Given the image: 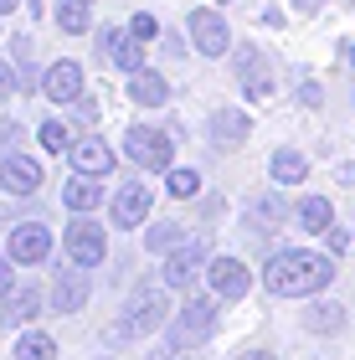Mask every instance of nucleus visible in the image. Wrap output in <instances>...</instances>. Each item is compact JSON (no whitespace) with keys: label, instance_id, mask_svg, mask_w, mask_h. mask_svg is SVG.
<instances>
[{"label":"nucleus","instance_id":"nucleus-1","mask_svg":"<svg viewBox=\"0 0 355 360\" xmlns=\"http://www.w3.org/2000/svg\"><path fill=\"white\" fill-rule=\"evenodd\" d=\"M335 278V263L325 252H309V248H283L268 257L263 268V288L273 293V299H309V293L330 288Z\"/></svg>","mask_w":355,"mask_h":360},{"label":"nucleus","instance_id":"nucleus-2","mask_svg":"<svg viewBox=\"0 0 355 360\" xmlns=\"http://www.w3.org/2000/svg\"><path fill=\"white\" fill-rule=\"evenodd\" d=\"M165 293L160 288H139L134 299H129V309H124V319L108 330V345H119V340H144V335H155L160 324H165Z\"/></svg>","mask_w":355,"mask_h":360},{"label":"nucleus","instance_id":"nucleus-3","mask_svg":"<svg viewBox=\"0 0 355 360\" xmlns=\"http://www.w3.org/2000/svg\"><path fill=\"white\" fill-rule=\"evenodd\" d=\"M217 335V299H186V309L170 324V350L201 345V340Z\"/></svg>","mask_w":355,"mask_h":360},{"label":"nucleus","instance_id":"nucleus-4","mask_svg":"<svg viewBox=\"0 0 355 360\" xmlns=\"http://www.w3.org/2000/svg\"><path fill=\"white\" fill-rule=\"evenodd\" d=\"M124 155L134 160V165H144V170H170V165H175L170 134H165V129H144V124H134V129L124 134Z\"/></svg>","mask_w":355,"mask_h":360},{"label":"nucleus","instance_id":"nucleus-5","mask_svg":"<svg viewBox=\"0 0 355 360\" xmlns=\"http://www.w3.org/2000/svg\"><path fill=\"white\" fill-rule=\"evenodd\" d=\"M232 57H237L232 72H237V83L247 88V98H252V103H268V98H273V68L263 62V52H257V46H237Z\"/></svg>","mask_w":355,"mask_h":360},{"label":"nucleus","instance_id":"nucleus-6","mask_svg":"<svg viewBox=\"0 0 355 360\" xmlns=\"http://www.w3.org/2000/svg\"><path fill=\"white\" fill-rule=\"evenodd\" d=\"M186 26H191V41H196V52L201 57H227V46H232V31H227V21H221L217 11H191L186 15Z\"/></svg>","mask_w":355,"mask_h":360},{"label":"nucleus","instance_id":"nucleus-7","mask_svg":"<svg viewBox=\"0 0 355 360\" xmlns=\"http://www.w3.org/2000/svg\"><path fill=\"white\" fill-rule=\"evenodd\" d=\"M62 248H67L72 263L98 268L103 257H108V237H103V226H98V221H72V226H67V237H62Z\"/></svg>","mask_w":355,"mask_h":360},{"label":"nucleus","instance_id":"nucleus-8","mask_svg":"<svg viewBox=\"0 0 355 360\" xmlns=\"http://www.w3.org/2000/svg\"><path fill=\"white\" fill-rule=\"evenodd\" d=\"M98 57L114 62V68H124V72H139L144 68V41L134 37V31H114V26H108L98 37Z\"/></svg>","mask_w":355,"mask_h":360},{"label":"nucleus","instance_id":"nucleus-9","mask_svg":"<svg viewBox=\"0 0 355 360\" xmlns=\"http://www.w3.org/2000/svg\"><path fill=\"white\" fill-rule=\"evenodd\" d=\"M206 278H212V293H217V299H242V293H247L252 288V278H247V268H242L237 263V257H227V252H221V257H212V263H206Z\"/></svg>","mask_w":355,"mask_h":360},{"label":"nucleus","instance_id":"nucleus-10","mask_svg":"<svg viewBox=\"0 0 355 360\" xmlns=\"http://www.w3.org/2000/svg\"><path fill=\"white\" fill-rule=\"evenodd\" d=\"M11 263H21V268H31V263H41L46 252H52V232H46L41 221H26V226H15L11 232Z\"/></svg>","mask_w":355,"mask_h":360},{"label":"nucleus","instance_id":"nucleus-11","mask_svg":"<svg viewBox=\"0 0 355 360\" xmlns=\"http://www.w3.org/2000/svg\"><path fill=\"white\" fill-rule=\"evenodd\" d=\"M41 93L52 98V103H77V98H83V68H77V62H52V68H46V77H41Z\"/></svg>","mask_w":355,"mask_h":360},{"label":"nucleus","instance_id":"nucleus-12","mask_svg":"<svg viewBox=\"0 0 355 360\" xmlns=\"http://www.w3.org/2000/svg\"><path fill=\"white\" fill-rule=\"evenodd\" d=\"M201 268H206V248H201V242H181V248L165 257V283L170 288H191Z\"/></svg>","mask_w":355,"mask_h":360},{"label":"nucleus","instance_id":"nucleus-13","mask_svg":"<svg viewBox=\"0 0 355 360\" xmlns=\"http://www.w3.org/2000/svg\"><path fill=\"white\" fill-rule=\"evenodd\" d=\"M52 304H57V314H77V309L88 304V273H83V263H77V268H57Z\"/></svg>","mask_w":355,"mask_h":360},{"label":"nucleus","instance_id":"nucleus-14","mask_svg":"<svg viewBox=\"0 0 355 360\" xmlns=\"http://www.w3.org/2000/svg\"><path fill=\"white\" fill-rule=\"evenodd\" d=\"M72 170H83V175H108L114 170V150L98 139V134H83V139H72Z\"/></svg>","mask_w":355,"mask_h":360},{"label":"nucleus","instance_id":"nucleus-15","mask_svg":"<svg viewBox=\"0 0 355 360\" xmlns=\"http://www.w3.org/2000/svg\"><path fill=\"white\" fill-rule=\"evenodd\" d=\"M0 186H6L11 195H31L41 186V165L26 160V155H6V160H0Z\"/></svg>","mask_w":355,"mask_h":360},{"label":"nucleus","instance_id":"nucleus-16","mask_svg":"<svg viewBox=\"0 0 355 360\" xmlns=\"http://www.w3.org/2000/svg\"><path fill=\"white\" fill-rule=\"evenodd\" d=\"M150 206H155V191L150 186H124L114 195V226H139L144 217H150Z\"/></svg>","mask_w":355,"mask_h":360},{"label":"nucleus","instance_id":"nucleus-17","mask_svg":"<svg viewBox=\"0 0 355 360\" xmlns=\"http://www.w3.org/2000/svg\"><path fill=\"white\" fill-rule=\"evenodd\" d=\"M37 314H41V293H37V288H11L6 304H0V324H11V330L31 324Z\"/></svg>","mask_w":355,"mask_h":360},{"label":"nucleus","instance_id":"nucleus-18","mask_svg":"<svg viewBox=\"0 0 355 360\" xmlns=\"http://www.w3.org/2000/svg\"><path fill=\"white\" fill-rule=\"evenodd\" d=\"M247 134H252V124H247V113H242V108H217V113H212V139L221 144V150L242 144Z\"/></svg>","mask_w":355,"mask_h":360},{"label":"nucleus","instance_id":"nucleus-19","mask_svg":"<svg viewBox=\"0 0 355 360\" xmlns=\"http://www.w3.org/2000/svg\"><path fill=\"white\" fill-rule=\"evenodd\" d=\"M129 98L134 103H144V108H160L170 98V83L160 72H150V68H139V72H129Z\"/></svg>","mask_w":355,"mask_h":360},{"label":"nucleus","instance_id":"nucleus-20","mask_svg":"<svg viewBox=\"0 0 355 360\" xmlns=\"http://www.w3.org/2000/svg\"><path fill=\"white\" fill-rule=\"evenodd\" d=\"M62 201H67L72 211H93V206L103 201V186H98V175H83V170H77V175L67 180V186H62Z\"/></svg>","mask_w":355,"mask_h":360},{"label":"nucleus","instance_id":"nucleus-21","mask_svg":"<svg viewBox=\"0 0 355 360\" xmlns=\"http://www.w3.org/2000/svg\"><path fill=\"white\" fill-rule=\"evenodd\" d=\"M294 221L304 226V232H330V221H335V211H330V201H325V195H304V201L294 206Z\"/></svg>","mask_w":355,"mask_h":360},{"label":"nucleus","instance_id":"nucleus-22","mask_svg":"<svg viewBox=\"0 0 355 360\" xmlns=\"http://www.w3.org/2000/svg\"><path fill=\"white\" fill-rule=\"evenodd\" d=\"M273 180H278V186L309 180V155H304V150H278V155H273Z\"/></svg>","mask_w":355,"mask_h":360},{"label":"nucleus","instance_id":"nucleus-23","mask_svg":"<svg viewBox=\"0 0 355 360\" xmlns=\"http://www.w3.org/2000/svg\"><path fill=\"white\" fill-rule=\"evenodd\" d=\"M57 26L67 31V37H88V21H93V11H88V0H57Z\"/></svg>","mask_w":355,"mask_h":360},{"label":"nucleus","instance_id":"nucleus-24","mask_svg":"<svg viewBox=\"0 0 355 360\" xmlns=\"http://www.w3.org/2000/svg\"><path fill=\"white\" fill-rule=\"evenodd\" d=\"M304 324H309V330H319V335L340 330V324H345V304H330V299H319V304H309Z\"/></svg>","mask_w":355,"mask_h":360},{"label":"nucleus","instance_id":"nucleus-25","mask_svg":"<svg viewBox=\"0 0 355 360\" xmlns=\"http://www.w3.org/2000/svg\"><path fill=\"white\" fill-rule=\"evenodd\" d=\"M186 242V226H175V221H155L150 232H144V248L150 252H175Z\"/></svg>","mask_w":355,"mask_h":360},{"label":"nucleus","instance_id":"nucleus-26","mask_svg":"<svg viewBox=\"0 0 355 360\" xmlns=\"http://www.w3.org/2000/svg\"><path fill=\"white\" fill-rule=\"evenodd\" d=\"M52 355H57L52 335H37V330H31V335L15 340V360H52Z\"/></svg>","mask_w":355,"mask_h":360},{"label":"nucleus","instance_id":"nucleus-27","mask_svg":"<svg viewBox=\"0 0 355 360\" xmlns=\"http://www.w3.org/2000/svg\"><path fill=\"white\" fill-rule=\"evenodd\" d=\"M41 150H46V155L72 150V134H67V124H62V119H46V124H41Z\"/></svg>","mask_w":355,"mask_h":360},{"label":"nucleus","instance_id":"nucleus-28","mask_svg":"<svg viewBox=\"0 0 355 360\" xmlns=\"http://www.w3.org/2000/svg\"><path fill=\"white\" fill-rule=\"evenodd\" d=\"M252 217H257V221H268V232H278V221L288 217V211H283V201H278V195H257Z\"/></svg>","mask_w":355,"mask_h":360},{"label":"nucleus","instance_id":"nucleus-29","mask_svg":"<svg viewBox=\"0 0 355 360\" xmlns=\"http://www.w3.org/2000/svg\"><path fill=\"white\" fill-rule=\"evenodd\" d=\"M196 191H201L196 170H170V195H175V201H186V195H196Z\"/></svg>","mask_w":355,"mask_h":360},{"label":"nucleus","instance_id":"nucleus-30","mask_svg":"<svg viewBox=\"0 0 355 360\" xmlns=\"http://www.w3.org/2000/svg\"><path fill=\"white\" fill-rule=\"evenodd\" d=\"M129 31H134L139 41H155L160 37V26H155V15L150 11H139V15H129Z\"/></svg>","mask_w":355,"mask_h":360},{"label":"nucleus","instance_id":"nucleus-31","mask_svg":"<svg viewBox=\"0 0 355 360\" xmlns=\"http://www.w3.org/2000/svg\"><path fill=\"white\" fill-rule=\"evenodd\" d=\"M15 88H21L15 68H11V62H0V103H11V98H15Z\"/></svg>","mask_w":355,"mask_h":360},{"label":"nucleus","instance_id":"nucleus-32","mask_svg":"<svg viewBox=\"0 0 355 360\" xmlns=\"http://www.w3.org/2000/svg\"><path fill=\"white\" fill-rule=\"evenodd\" d=\"M325 237H330V252H345V248H350V232H345V226H335V221H330Z\"/></svg>","mask_w":355,"mask_h":360},{"label":"nucleus","instance_id":"nucleus-33","mask_svg":"<svg viewBox=\"0 0 355 360\" xmlns=\"http://www.w3.org/2000/svg\"><path fill=\"white\" fill-rule=\"evenodd\" d=\"M77 119H83V124H93V119H98V98H77Z\"/></svg>","mask_w":355,"mask_h":360},{"label":"nucleus","instance_id":"nucleus-34","mask_svg":"<svg viewBox=\"0 0 355 360\" xmlns=\"http://www.w3.org/2000/svg\"><path fill=\"white\" fill-rule=\"evenodd\" d=\"M11 293V252H0V299Z\"/></svg>","mask_w":355,"mask_h":360},{"label":"nucleus","instance_id":"nucleus-35","mask_svg":"<svg viewBox=\"0 0 355 360\" xmlns=\"http://www.w3.org/2000/svg\"><path fill=\"white\" fill-rule=\"evenodd\" d=\"M299 103L314 108V103H319V83H299Z\"/></svg>","mask_w":355,"mask_h":360},{"label":"nucleus","instance_id":"nucleus-36","mask_svg":"<svg viewBox=\"0 0 355 360\" xmlns=\"http://www.w3.org/2000/svg\"><path fill=\"white\" fill-rule=\"evenodd\" d=\"M15 139H21V129H15V124H0V150H6V144H15Z\"/></svg>","mask_w":355,"mask_h":360},{"label":"nucleus","instance_id":"nucleus-37","mask_svg":"<svg viewBox=\"0 0 355 360\" xmlns=\"http://www.w3.org/2000/svg\"><path fill=\"white\" fill-rule=\"evenodd\" d=\"M242 360H278V355H273V350H247Z\"/></svg>","mask_w":355,"mask_h":360},{"label":"nucleus","instance_id":"nucleus-38","mask_svg":"<svg viewBox=\"0 0 355 360\" xmlns=\"http://www.w3.org/2000/svg\"><path fill=\"white\" fill-rule=\"evenodd\" d=\"M340 186H355V165H340Z\"/></svg>","mask_w":355,"mask_h":360},{"label":"nucleus","instance_id":"nucleus-39","mask_svg":"<svg viewBox=\"0 0 355 360\" xmlns=\"http://www.w3.org/2000/svg\"><path fill=\"white\" fill-rule=\"evenodd\" d=\"M294 6H299V11H319L325 0H294Z\"/></svg>","mask_w":355,"mask_h":360},{"label":"nucleus","instance_id":"nucleus-40","mask_svg":"<svg viewBox=\"0 0 355 360\" xmlns=\"http://www.w3.org/2000/svg\"><path fill=\"white\" fill-rule=\"evenodd\" d=\"M15 11V0H0V15H11Z\"/></svg>","mask_w":355,"mask_h":360},{"label":"nucleus","instance_id":"nucleus-41","mask_svg":"<svg viewBox=\"0 0 355 360\" xmlns=\"http://www.w3.org/2000/svg\"><path fill=\"white\" fill-rule=\"evenodd\" d=\"M26 6H31V11H41V0H26Z\"/></svg>","mask_w":355,"mask_h":360},{"label":"nucleus","instance_id":"nucleus-42","mask_svg":"<svg viewBox=\"0 0 355 360\" xmlns=\"http://www.w3.org/2000/svg\"><path fill=\"white\" fill-rule=\"evenodd\" d=\"M350 68H355V46H350Z\"/></svg>","mask_w":355,"mask_h":360},{"label":"nucleus","instance_id":"nucleus-43","mask_svg":"<svg viewBox=\"0 0 355 360\" xmlns=\"http://www.w3.org/2000/svg\"><path fill=\"white\" fill-rule=\"evenodd\" d=\"M0 221H6V211H0Z\"/></svg>","mask_w":355,"mask_h":360},{"label":"nucleus","instance_id":"nucleus-44","mask_svg":"<svg viewBox=\"0 0 355 360\" xmlns=\"http://www.w3.org/2000/svg\"><path fill=\"white\" fill-rule=\"evenodd\" d=\"M221 6H227V0H221Z\"/></svg>","mask_w":355,"mask_h":360}]
</instances>
